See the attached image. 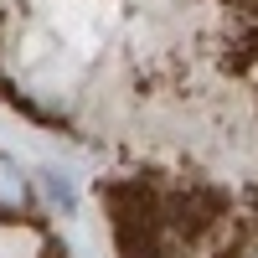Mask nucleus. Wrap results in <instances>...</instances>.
I'll return each instance as SVG.
<instances>
[{
	"label": "nucleus",
	"mask_w": 258,
	"mask_h": 258,
	"mask_svg": "<svg viewBox=\"0 0 258 258\" xmlns=\"http://www.w3.org/2000/svg\"><path fill=\"white\" fill-rule=\"evenodd\" d=\"M36 191H31V176L21 170L11 155H0V222H21L31 212Z\"/></svg>",
	"instance_id": "nucleus-1"
}]
</instances>
